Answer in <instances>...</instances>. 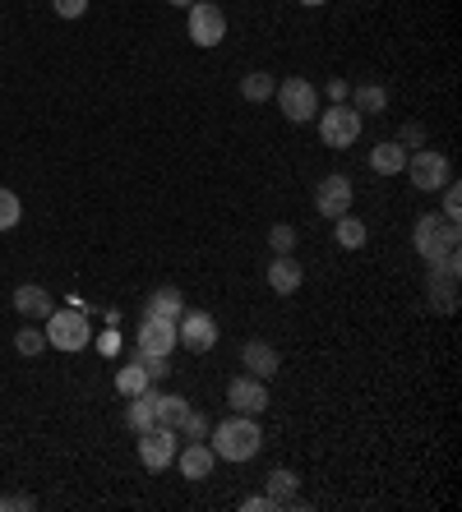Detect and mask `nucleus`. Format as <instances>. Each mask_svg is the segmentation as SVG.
I'll use <instances>...</instances> for the list:
<instances>
[{
	"instance_id": "nucleus-1",
	"label": "nucleus",
	"mask_w": 462,
	"mask_h": 512,
	"mask_svg": "<svg viewBox=\"0 0 462 512\" xmlns=\"http://www.w3.org/2000/svg\"><path fill=\"white\" fill-rule=\"evenodd\" d=\"M208 448L222 457V462H250V457H259V448H264V429H259L255 416H241V411H231L227 420H218V425L208 429Z\"/></svg>"
},
{
	"instance_id": "nucleus-2",
	"label": "nucleus",
	"mask_w": 462,
	"mask_h": 512,
	"mask_svg": "<svg viewBox=\"0 0 462 512\" xmlns=\"http://www.w3.org/2000/svg\"><path fill=\"white\" fill-rule=\"evenodd\" d=\"M458 240H462V231H458V222H449L444 213H421L416 217V231H412V245H416V254L426 263H439V259H449V254H458Z\"/></svg>"
},
{
	"instance_id": "nucleus-3",
	"label": "nucleus",
	"mask_w": 462,
	"mask_h": 512,
	"mask_svg": "<svg viewBox=\"0 0 462 512\" xmlns=\"http://www.w3.org/2000/svg\"><path fill=\"white\" fill-rule=\"evenodd\" d=\"M42 333H47V346L74 356V351H84V346L93 342V323H88L84 310H51L47 319H42Z\"/></svg>"
},
{
	"instance_id": "nucleus-4",
	"label": "nucleus",
	"mask_w": 462,
	"mask_h": 512,
	"mask_svg": "<svg viewBox=\"0 0 462 512\" xmlns=\"http://www.w3.org/2000/svg\"><path fill=\"white\" fill-rule=\"evenodd\" d=\"M407 176H412V185L421 194H439L444 185L453 180V162L439 148H416V153H407Z\"/></svg>"
},
{
	"instance_id": "nucleus-5",
	"label": "nucleus",
	"mask_w": 462,
	"mask_h": 512,
	"mask_svg": "<svg viewBox=\"0 0 462 512\" xmlns=\"http://www.w3.org/2000/svg\"><path fill=\"white\" fill-rule=\"evenodd\" d=\"M319 139L324 148H352L361 139V111L347 107V102H333L329 111H319Z\"/></svg>"
},
{
	"instance_id": "nucleus-6",
	"label": "nucleus",
	"mask_w": 462,
	"mask_h": 512,
	"mask_svg": "<svg viewBox=\"0 0 462 512\" xmlns=\"http://www.w3.org/2000/svg\"><path fill=\"white\" fill-rule=\"evenodd\" d=\"M273 97H278L282 116L292 120V125H310L319 116V93L310 79H287V84L273 88Z\"/></svg>"
},
{
	"instance_id": "nucleus-7",
	"label": "nucleus",
	"mask_w": 462,
	"mask_h": 512,
	"mask_svg": "<svg viewBox=\"0 0 462 512\" xmlns=\"http://www.w3.org/2000/svg\"><path fill=\"white\" fill-rule=\"evenodd\" d=\"M176 346L195 351V356L213 351V346H218V319L208 310H185L181 319H176Z\"/></svg>"
},
{
	"instance_id": "nucleus-8",
	"label": "nucleus",
	"mask_w": 462,
	"mask_h": 512,
	"mask_svg": "<svg viewBox=\"0 0 462 512\" xmlns=\"http://www.w3.org/2000/svg\"><path fill=\"white\" fill-rule=\"evenodd\" d=\"M222 37H227V14H222V5L195 0V5H190V42L208 51V47H222Z\"/></svg>"
},
{
	"instance_id": "nucleus-9",
	"label": "nucleus",
	"mask_w": 462,
	"mask_h": 512,
	"mask_svg": "<svg viewBox=\"0 0 462 512\" xmlns=\"http://www.w3.org/2000/svg\"><path fill=\"white\" fill-rule=\"evenodd\" d=\"M430 305H435L439 314L458 310V254L430 263Z\"/></svg>"
},
{
	"instance_id": "nucleus-10",
	"label": "nucleus",
	"mask_w": 462,
	"mask_h": 512,
	"mask_svg": "<svg viewBox=\"0 0 462 512\" xmlns=\"http://www.w3.org/2000/svg\"><path fill=\"white\" fill-rule=\"evenodd\" d=\"M139 462H144V471H167L176 462V429H144L139 434Z\"/></svg>"
},
{
	"instance_id": "nucleus-11",
	"label": "nucleus",
	"mask_w": 462,
	"mask_h": 512,
	"mask_svg": "<svg viewBox=\"0 0 462 512\" xmlns=\"http://www.w3.org/2000/svg\"><path fill=\"white\" fill-rule=\"evenodd\" d=\"M352 199H356V185L342 171H333V176H324L315 185V208L324 217H342V213H352Z\"/></svg>"
},
{
	"instance_id": "nucleus-12",
	"label": "nucleus",
	"mask_w": 462,
	"mask_h": 512,
	"mask_svg": "<svg viewBox=\"0 0 462 512\" xmlns=\"http://www.w3.org/2000/svg\"><path fill=\"white\" fill-rule=\"evenodd\" d=\"M227 406L231 411H241V416H264L268 411V388L264 379H255V374H241V379L227 383Z\"/></svg>"
},
{
	"instance_id": "nucleus-13",
	"label": "nucleus",
	"mask_w": 462,
	"mask_h": 512,
	"mask_svg": "<svg viewBox=\"0 0 462 512\" xmlns=\"http://www.w3.org/2000/svg\"><path fill=\"white\" fill-rule=\"evenodd\" d=\"M176 351V323L144 319L139 323V356H171Z\"/></svg>"
},
{
	"instance_id": "nucleus-14",
	"label": "nucleus",
	"mask_w": 462,
	"mask_h": 512,
	"mask_svg": "<svg viewBox=\"0 0 462 512\" xmlns=\"http://www.w3.org/2000/svg\"><path fill=\"white\" fill-rule=\"evenodd\" d=\"M301 282H305L301 263H296L292 254H273V263H268V291H273V296H296Z\"/></svg>"
},
{
	"instance_id": "nucleus-15",
	"label": "nucleus",
	"mask_w": 462,
	"mask_h": 512,
	"mask_svg": "<svg viewBox=\"0 0 462 512\" xmlns=\"http://www.w3.org/2000/svg\"><path fill=\"white\" fill-rule=\"evenodd\" d=\"M213 462H218V453H213L204 439L185 443L181 453H176V466H181L185 480H208V476H213Z\"/></svg>"
},
{
	"instance_id": "nucleus-16",
	"label": "nucleus",
	"mask_w": 462,
	"mask_h": 512,
	"mask_svg": "<svg viewBox=\"0 0 462 512\" xmlns=\"http://www.w3.org/2000/svg\"><path fill=\"white\" fill-rule=\"evenodd\" d=\"M241 360H245V370L255 374V379H273V374L282 370L278 346H268V342H245L241 346Z\"/></svg>"
},
{
	"instance_id": "nucleus-17",
	"label": "nucleus",
	"mask_w": 462,
	"mask_h": 512,
	"mask_svg": "<svg viewBox=\"0 0 462 512\" xmlns=\"http://www.w3.org/2000/svg\"><path fill=\"white\" fill-rule=\"evenodd\" d=\"M185 314V296L176 291V286H158L153 296H148V305H144V319H167V323H176Z\"/></svg>"
},
{
	"instance_id": "nucleus-18",
	"label": "nucleus",
	"mask_w": 462,
	"mask_h": 512,
	"mask_svg": "<svg viewBox=\"0 0 462 512\" xmlns=\"http://www.w3.org/2000/svg\"><path fill=\"white\" fill-rule=\"evenodd\" d=\"M14 310L24 314V319H47V314L56 310V300L47 296V286L28 282V286H19V291H14Z\"/></svg>"
},
{
	"instance_id": "nucleus-19",
	"label": "nucleus",
	"mask_w": 462,
	"mask_h": 512,
	"mask_svg": "<svg viewBox=\"0 0 462 512\" xmlns=\"http://www.w3.org/2000/svg\"><path fill=\"white\" fill-rule=\"evenodd\" d=\"M402 167H407V148H402L398 139H384L370 148V171H375V176H398Z\"/></svg>"
},
{
	"instance_id": "nucleus-20",
	"label": "nucleus",
	"mask_w": 462,
	"mask_h": 512,
	"mask_svg": "<svg viewBox=\"0 0 462 512\" xmlns=\"http://www.w3.org/2000/svg\"><path fill=\"white\" fill-rule=\"evenodd\" d=\"M264 485H268L264 489L268 503H273V512H278V508H287V503H296V485H301V480H296V471H287V466H273Z\"/></svg>"
},
{
	"instance_id": "nucleus-21",
	"label": "nucleus",
	"mask_w": 462,
	"mask_h": 512,
	"mask_svg": "<svg viewBox=\"0 0 462 512\" xmlns=\"http://www.w3.org/2000/svg\"><path fill=\"white\" fill-rule=\"evenodd\" d=\"M153 416H158L162 429H181V420L190 416V402L176 393H153Z\"/></svg>"
},
{
	"instance_id": "nucleus-22",
	"label": "nucleus",
	"mask_w": 462,
	"mask_h": 512,
	"mask_svg": "<svg viewBox=\"0 0 462 512\" xmlns=\"http://www.w3.org/2000/svg\"><path fill=\"white\" fill-rule=\"evenodd\" d=\"M333 236H338V245H342V250H361L365 240H370V231H365V222H361V217L342 213V217H333Z\"/></svg>"
},
{
	"instance_id": "nucleus-23",
	"label": "nucleus",
	"mask_w": 462,
	"mask_h": 512,
	"mask_svg": "<svg viewBox=\"0 0 462 512\" xmlns=\"http://www.w3.org/2000/svg\"><path fill=\"white\" fill-rule=\"evenodd\" d=\"M116 393H121V397H139V393H148V370L139 365V356H134L130 365H121V370H116Z\"/></svg>"
},
{
	"instance_id": "nucleus-24",
	"label": "nucleus",
	"mask_w": 462,
	"mask_h": 512,
	"mask_svg": "<svg viewBox=\"0 0 462 512\" xmlns=\"http://www.w3.org/2000/svg\"><path fill=\"white\" fill-rule=\"evenodd\" d=\"M125 420H130L134 434H144V429L158 425V416H153V388H148V393H139V397H130V411H125Z\"/></svg>"
},
{
	"instance_id": "nucleus-25",
	"label": "nucleus",
	"mask_w": 462,
	"mask_h": 512,
	"mask_svg": "<svg viewBox=\"0 0 462 512\" xmlns=\"http://www.w3.org/2000/svg\"><path fill=\"white\" fill-rule=\"evenodd\" d=\"M273 88H278V79H273V74H264V70H255V74H245V79H241V97H245V102H268V97H273Z\"/></svg>"
},
{
	"instance_id": "nucleus-26",
	"label": "nucleus",
	"mask_w": 462,
	"mask_h": 512,
	"mask_svg": "<svg viewBox=\"0 0 462 512\" xmlns=\"http://www.w3.org/2000/svg\"><path fill=\"white\" fill-rule=\"evenodd\" d=\"M384 107H389V88H379V84L356 88V111H361V116H379Z\"/></svg>"
},
{
	"instance_id": "nucleus-27",
	"label": "nucleus",
	"mask_w": 462,
	"mask_h": 512,
	"mask_svg": "<svg viewBox=\"0 0 462 512\" xmlns=\"http://www.w3.org/2000/svg\"><path fill=\"white\" fill-rule=\"evenodd\" d=\"M19 217H24V199L0 185V231H14L19 227Z\"/></svg>"
},
{
	"instance_id": "nucleus-28",
	"label": "nucleus",
	"mask_w": 462,
	"mask_h": 512,
	"mask_svg": "<svg viewBox=\"0 0 462 512\" xmlns=\"http://www.w3.org/2000/svg\"><path fill=\"white\" fill-rule=\"evenodd\" d=\"M42 346H47V333H42V328H33V323H24V328L14 333V351H19V356H37Z\"/></svg>"
},
{
	"instance_id": "nucleus-29",
	"label": "nucleus",
	"mask_w": 462,
	"mask_h": 512,
	"mask_svg": "<svg viewBox=\"0 0 462 512\" xmlns=\"http://www.w3.org/2000/svg\"><path fill=\"white\" fill-rule=\"evenodd\" d=\"M268 245H273V254H292V250H296V227L278 222V227L268 231Z\"/></svg>"
},
{
	"instance_id": "nucleus-30",
	"label": "nucleus",
	"mask_w": 462,
	"mask_h": 512,
	"mask_svg": "<svg viewBox=\"0 0 462 512\" xmlns=\"http://www.w3.org/2000/svg\"><path fill=\"white\" fill-rule=\"evenodd\" d=\"M176 434H185V443H195V439H208V420L199 416L195 406H190V416L181 420V429H176Z\"/></svg>"
},
{
	"instance_id": "nucleus-31",
	"label": "nucleus",
	"mask_w": 462,
	"mask_h": 512,
	"mask_svg": "<svg viewBox=\"0 0 462 512\" xmlns=\"http://www.w3.org/2000/svg\"><path fill=\"white\" fill-rule=\"evenodd\" d=\"M398 143H402V148H426V125L407 120V125L398 130Z\"/></svg>"
},
{
	"instance_id": "nucleus-32",
	"label": "nucleus",
	"mask_w": 462,
	"mask_h": 512,
	"mask_svg": "<svg viewBox=\"0 0 462 512\" xmlns=\"http://www.w3.org/2000/svg\"><path fill=\"white\" fill-rule=\"evenodd\" d=\"M444 217H449V222H458V213H462V199H458V180H449V185H444Z\"/></svg>"
},
{
	"instance_id": "nucleus-33",
	"label": "nucleus",
	"mask_w": 462,
	"mask_h": 512,
	"mask_svg": "<svg viewBox=\"0 0 462 512\" xmlns=\"http://www.w3.org/2000/svg\"><path fill=\"white\" fill-rule=\"evenodd\" d=\"M139 365L148 370V383H158V379H167V356H139Z\"/></svg>"
},
{
	"instance_id": "nucleus-34",
	"label": "nucleus",
	"mask_w": 462,
	"mask_h": 512,
	"mask_svg": "<svg viewBox=\"0 0 462 512\" xmlns=\"http://www.w3.org/2000/svg\"><path fill=\"white\" fill-rule=\"evenodd\" d=\"M51 10L61 14V19H79L88 10V0H51Z\"/></svg>"
},
{
	"instance_id": "nucleus-35",
	"label": "nucleus",
	"mask_w": 462,
	"mask_h": 512,
	"mask_svg": "<svg viewBox=\"0 0 462 512\" xmlns=\"http://www.w3.org/2000/svg\"><path fill=\"white\" fill-rule=\"evenodd\" d=\"M10 508H37L33 494H14V499H0V512H10Z\"/></svg>"
},
{
	"instance_id": "nucleus-36",
	"label": "nucleus",
	"mask_w": 462,
	"mask_h": 512,
	"mask_svg": "<svg viewBox=\"0 0 462 512\" xmlns=\"http://www.w3.org/2000/svg\"><path fill=\"white\" fill-rule=\"evenodd\" d=\"M241 508H245V512H273V503H268V494H250Z\"/></svg>"
},
{
	"instance_id": "nucleus-37",
	"label": "nucleus",
	"mask_w": 462,
	"mask_h": 512,
	"mask_svg": "<svg viewBox=\"0 0 462 512\" xmlns=\"http://www.w3.org/2000/svg\"><path fill=\"white\" fill-rule=\"evenodd\" d=\"M329 97H333V102H342V97H347V79H333V84H329Z\"/></svg>"
},
{
	"instance_id": "nucleus-38",
	"label": "nucleus",
	"mask_w": 462,
	"mask_h": 512,
	"mask_svg": "<svg viewBox=\"0 0 462 512\" xmlns=\"http://www.w3.org/2000/svg\"><path fill=\"white\" fill-rule=\"evenodd\" d=\"M167 5H176V10H190V5H195V0H167Z\"/></svg>"
},
{
	"instance_id": "nucleus-39",
	"label": "nucleus",
	"mask_w": 462,
	"mask_h": 512,
	"mask_svg": "<svg viewBox=\"0 0 462 512\" xmlns=\"http://www.w3.org/2000/svg\"><path fill=\"white\" fill-rule=\"evenodd\" d=\"M296 5H310V10H315V5H329V0H296Z\"/></svg>"
}]
</instances>
